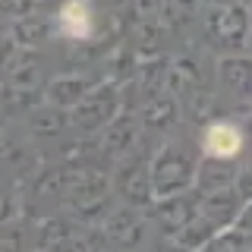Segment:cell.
Segmentation results:
<instances>
[{"mask_svg": "<svg viewBox=\"0 0 252 252\" xmlns=\"http://www.w3.org/2000/svg\"><path fill=\"white\" fill-rule=\"evenodd\" d=\"M205 152L211 158H236L243 148V132L233 123H211L205 129Z\"/></svg>", "mask_w": 252, "mask_h": 252, "instance_id": "cell-1", "label": "cell"}, {"mask_svg": "<svg viewBox=\"0 0 252 252\" xmlns=\"http://www.w3.org/2000/svg\"><path fill=\"white\" fill-rule=\"evenodd\" d=\"M60 26L69 38H89L92 35V10L85 0H66L60 6Z\"/></svg>", "mask_w": 252, "mask_h": 252, "instance_id": "cell-2", "label": "cell"}]
</instances>
